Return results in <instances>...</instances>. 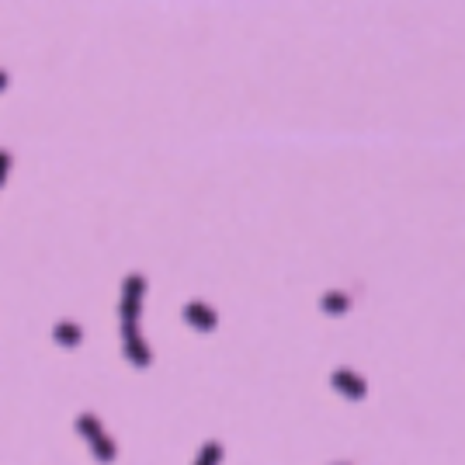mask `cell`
Segmentation results:
<instances>
[{"label":"cell","mask_w":465,"mask_h":465,"mask_svg":"<svg viewBox=\"0 0 465 465\" xmlns=\"http://www.w3.org/2000/svg\"><path fill=\"white\" fill-rule=\"evenodd\" d=\"M185 316L194 323V327H201V330H212V327H215V313L205 309V306H187Z\"/></svg>","instance_id":"obj_3"},{"label":"cell","mask_w":465,"mask_h":465,"mask_svg":"<svg viewBox=\"0 0 465 465\" xmlns=\"http://www.w3.org/2000/svg\"><path fill=\"white\" fill-rule=\"evenodd\" d=\"M330 385L341 392V396H348V399H365L369 396V382L362 378L358 372H351V369H337V372L330 375Z\"/></svg>","instance_id":"obj_1"},{"label":"cell","mask_w":465,"mask_h":465,"mask_svg":"<svg viewBox=\"0 0 465 465\" xmlns=\"http://www.w3.org/2000/svg\"><path fill=\"white\" fill-rule=\"evenodd\" d=\"M341 465H344V462H341Z\"/></svg>","instance_id":"obj_5"},{"label":"cell","mask_w":465,"mask_h":465,"mask_svg":"<svg viewBox=\"0 0 465 465\" xmlns=\"http://www.w3.org/2000/svg\"><path fill=\"white\" fill-rule=\"evenodd\" d=\"M219 455H222V452H219V445H208V448L201 452L198 465H215V462H219Z\"/></svg>","instance_id":"obj_4"},{"label":"cell","mask_w":465,"mask_h":465,"mask_svg":"<svg viewBox=\"0 0 465 465\" xmlns=\"http://www.w3.org/2000/svg\"><path fill=\"white\" fill-rule=\"evenodd\" d=\"M348 309H351V295H348V292H327V295H323V313L341 316V313H348Z\"/></svg>","instance_id":"obj_2"}]
</instances>
